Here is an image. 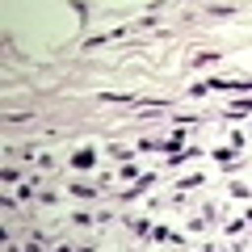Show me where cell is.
I'll list each match as a JSON object with an SVG mask.
<instances>
[{
	"label": "cell",
	"instance_id": "cell-1",
	"mask_svg": "<svg viewBox=\"0 0 252 252\" xmlns=\"http://www.w3.org/2000/svg\"><path fill=\"white\" fill-rule=\"evenodd\" d=\"M93 160H97V156H93L89 147H80V152L72 156V164H76V168H93Z\"/></svg>",
	"mask_w": 252,
	"mask_h": 252
},
{
	"label": "cell",
	"instance_id": "cell-2",
	"mask_svg": "<svg viewBox=\"0 0 252 252\" xmlns=\"http://www.w3.org/2000/svg\"><path fill=\"white\" fill-rule=\"evenodd\" d=\"M235 13V4H215V9H210V17H231Z\"/></svg>",
	"mask_w": 252,
	"mask_h": 252
},
{
	"label": "cell",
	"instance_id": "cell-3",
	"mask_svg": "<svg viewBox=\"0 0 252 252\" xmlns=\"http://www.w3.org/2000/svg\"><path fill=\"white\" fill-rule=\"evenodd\" d=\"M72 193H76V198H93V193H97V185H72Z\"/></svg>",
	"mask_w": 252,
	"mask_h": 252
},
{
	"label": "cell",
	"instance_id": "cell-4",
	"mask_svg": "<svg viewBox=\"0 0 252 252\" xmlns=\"http://www.w3.org/2000/svg\"><path fill=\"white\" fill-rule=\"evenodd\" d=\"M55 252H76V248H67V244H59V248H55Z\"/></svg>",
	"mask_w": 252,
	"mask_h": 252
},
{
	"label": "cell",
	"instance_id": "cell-5",
	"mask_svg": "<svg viewBox=\"0 0 252 252\" xmlns=\"http://www.w3.org/2000/svg\"><path fill=\"white\" fill-rule=\"evenodd\" d=\"M202 252H219V248H202Z\"/></svg>",
	"mask_w": 252,
	"mask_h": 252
},
{
	"label": "cell",
	"instance_id": "cell-6",
	"mask_svg": "<svg viewBox=\"0 0 252 252\" xmlns=\"http://www.w3.org/2000/svg\"><path fill=\"white\" fill-rule=\"evenodd\" d=\"M248 223H252V215H248Z\"/></svg>",
	"mask_w": 252,
	"mask_h": 252
}]
</instances>
